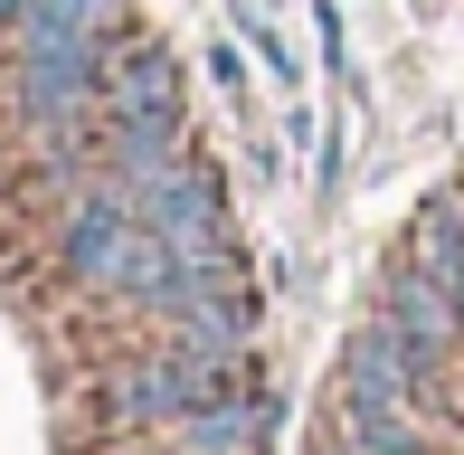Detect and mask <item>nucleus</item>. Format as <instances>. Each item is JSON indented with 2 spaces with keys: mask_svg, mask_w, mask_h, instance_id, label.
<instances>
[{
  "mask_svg": "<svg viewBox=\"0 0 464 455\" xmlns=\"http://www.w3.org/2000/svg\"><path fill=\"white\" fill-rule=\"evenodd\" d=\"M133 218L152 228V237H171L180 257H227V199L208 171H189V161H161V171L133 180Z\"/></svg>",
  "mask_w": 464,
  "mask_h": 455,
  "instance_id": "f257e3e1",
  "label": "nucleus"
},
{
  "mask_svg": "<svg viewBox=\"0 0 464 455\" xmlns=\"http://www.w3.org/2000/svg\"><path fill=\"white\" fill-rule=\"evenodd\" d=\"M342 399H370V408H417V418H427V370H417V342L398 333L389 314L351 333V351H342Z\"/></svg>",
  "mask_w": 464,
  "mask_h": 455,
  "instance_id": "f03ea898",
  "label": "nucleus"
},
{
  "mask_svg": "<svg viewBox=\"0 0 464 455\" xmlns=\"http://www.w3.org/2000/svg\"><path fill=\"white\" fill-rule=\"evenodd\" d=\"M133 237H142V218H133V180H114V190H95L86 209L67 218V266H76L86 285H114L123 257H133Z\"/></svg>",
  "mask_w": 464,
  "mask_h": 455,
  "instance_id": "7ed1b4c3",
  "label": "nucleus"
},
{
  "mask_svg": "<svg viewBox=\"0 0 464 455\" xmlns=\"http://www.w3.org/2000/svg\"><path fill=\"white\" fill-rule=\"evenodd\" d=\"M266 437H276V399H256V389H227V399L171 418V446L180 455H256Z\"/></svg>",
  "mask_w": 464,
  "mask_h": 455,
  "instance_id": "20e7f679",
  "label": "nucleus"
},
{
  "mask_svg": "<svg viewBox=\"0 0 464 455\" xmlns=\"http://www.w3.org/2000/svg\"><path fill=\"white\" fill-rule=\"evenodd\" d=\"M123 19V0H29V10H19V48L29 57H95V38L114 29Z\"/></svg>",
  "mask_w": 464,
  "mask_h": 455,
  "instance_id": "39448f33",
  "label": "nucleus"
},
{
  "mask_svg": "<svg viewBox=\"0 0 464 455\" xmlns=\"http://www.w3.org/2000/svg\"><path fill=\"white\" fill-rule=\"evenodd\" d=\"M114 123H152V133H180V76L161 48H133L114 67Z\"/></svg>",
  "mask_w": 464,
  "mask_h": 455,
  "instance_id": "423d86ee",
  "label": "nucleus"
},
{
  "mask_svg": "<svg viewBox=\"0 0 464 455\" xmlns=\"http://www.w3.org/2000/svg\"><path fill=\"white\" fill-rule=\"evenodd\" d=\"M86 95H95V57H29V76H19V114L29 123L86 114Z\"/></svg>",
  "mask_w": 464,
  "mask_h": 455,
  "instance_id": "0eeeda50",
  "label": "nucleus"
},
{
  "mask_svg": "<svg viewBox=\"0 0 464 455\" xmlns=\"http://www.w3.org/2000/svg\"><path fill=\"white\" fill-rule=\"evenodd\" d=\"M408 257L427 266L436 285H455V295H464V199H455V190H436L427 209H417V228H408Z\"/></svg>",
  "mask_w": 464,
  "mask_h": 455,
  "instance_id": "6e6552de",
  "label": "nucleus"
},
{
  "mask_svg": "<svg viewBox=\"0 0 464 455\" xmlns=\"http://www.w3.org/2000/svg\"><path fill=\"white\" fill-rule=\"evenodd\" d=\"M19 10H29V0H0V29H10V19H19Z\"/></svg>",
  "mask_w": 464,
  "mask_h": 455,
  "instance_id": "1a4fd4ad",
  "label": "nucleus"
}]
</instances>
